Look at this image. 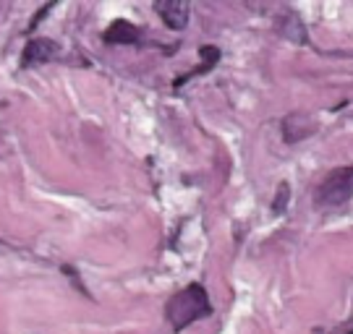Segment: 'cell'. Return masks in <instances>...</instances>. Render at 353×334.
I'll return each instance as SVG.
<instances>
[{
	"label": "cell",
	"instance_id": "obj_6",
	"mask_svg": "<svg viewBox=\"0 0 353 334\" xmlns=\"http://www.w3.org/2000/svg\"><path fill=\"white\" fill-rule=\"evenodd\" d=\"M202 55H204V65H202V71H207V68H212L214 61L220 58V50H217V48H202ZM196 74H199V68H196L194 74H189V76H196ZM189 76H183V79H178V84H176V87H181V84H183V81H186Z\"/></svg>",
	"mask_w": 353,
	"mask_h": 334
},
{
	"label": "cell",
	"instance_id": "obj_3",
	"mask_svg": "<svg viewBox=\"0 0 353 334\" xmlns=\"http://www.w3.org/2000/svg\"><path fill=\"white\" fill-rule=\"evenodd\" d=\"M154 11L160 13V19H163L165 24L170 26V29H186L189 24V3H183V0H160V3H154Z\"/></svg>",
	"mask_w": 353,
	"mask_h": 334
},
{
	"label": "cell",
	"instance_id": "obj_7",
	"mask_svg": "<svg viewBox=\"0 0 353 334\" xmlns=\"http://www.w3.org/2000/svg\"><path fill=\"white\" fill-rule=\"evenodd\" d=\"M285 201H288V186L280 183V196L272 201V211H275V214H283V211H285Z\"/></svg>",
	"mask_w": 353,
	"mask_h": 334
},
{
	"label": "cell",
	"instance_id": "obj_2",
	"mask_svg": "<svg viewBox=\"0 0 353 334\" xmlns=\"http://www.w3.org/2000/svg\"><path fill=\"white\" fill-rule=\"evenodd\" d=\"M353 196V165L338 167L319 183L314 194V204L319 209H338Z\"/></svg>",
	"mask_w": 353,
	"mask_h": 334
},
{
	"label": "cell",
	"instance_id": "obj_4",
	"mask_svg": "<svg viewBox=\"0 0 353 334\" xmlns=\"http://www.w3.org/2000/svg\"><path fill=\"white\" fill-rule=\"evenodd\" d=\"M55 55H58V48H55L52 39H29L24 48V55H21V65L32 68V65L52 61Z\"/></svg>",
	"mask_w": 353,
	"mask_h": 334
},
{
	"label": "cell",
	"instance_id": "obj_8",
	"mask_svg": "<svg viewBox=\"0 0 353 334\" xmlns=\"http://www.w3.org/2000/svg\"><path fill=\"white\" fill-rule=\"evenodd\" d=\"M341 334H353V322L345 326V329H341Z\"/></svg>",
	"mask_w": 353,
	"mask_h": 334
},
{
	"label": "cell",
	"instance_id": "obj_5",
	"mask_svg": "<svg viewBox=\"0 0 353 334\" xmlns=\"http://www.w3.org/2000/svg\"><path fill=\"white\" fill-rule=\"evenodd\" d=\"M102 39L108 45H128V42H137L139 39V29L134 24H128L126 19H118L108 26V32L102 34Z\"/></svg>",
	"mask_w": 353,
	"mask_h": 334
},
{
	"label": "cell",
	"instance_id": "obj_1",
	"mask_svg": "<svg viewBox=\"0 0 353 334\" xmlns=\"http://www.w3.org/2000/svg\"><path fill=\"white\" fill-rule=\"evenodd\" d=\"M165 313H168V322L173 326V332H183L189 324L210 316L212 313V303H210L207 290L194 282V285H186L183 290H178L176 295L168 300Z\"/></svg>",
	"mask_w": 353,
	"mask_h": 334
}]
</instances>
